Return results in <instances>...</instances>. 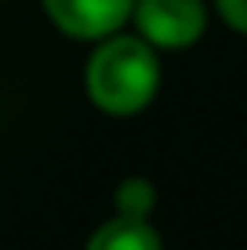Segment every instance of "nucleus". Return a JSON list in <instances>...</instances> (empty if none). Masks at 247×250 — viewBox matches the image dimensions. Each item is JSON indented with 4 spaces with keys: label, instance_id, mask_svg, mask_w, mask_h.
I'll return each mask as SVG.
<instances>
[{
    "label": "nucleus",
    "instance_id": "nucleus-1",
    "mask_svg": "<svg viewBox=\"0 0 247 250\" xmlns=\"http://www.w3.org/2000/svg\"><path fill=\"white\" fill-rule=\"evenodd\" d=\"M88 94L109 116H135L157 98L160 58L157 47L131 33H109L88 62Z\"/></svg>",
    "mask_w": 247,
    "mask_h": 250
},
{
    "label": "nucleus",
    "instance_id": "nucleus-2",
    "mask_svg": "<svg viewBox=\"0 0 247 250\" xmlns=\"http://www.w3.org/2000/svg\"><path fill=\"white\" fill-rule=\"evenodd\" d=\"M131 19L138 37L153 47L182 51L193 47L207 29V4L203 0H135Z\"/></svg>",
    "mask_w": 247,
    "mask_h": 250
},
{
    "label": "nucleus",
    "instance_id": "nucleus-3",
    "mask_svg": "<svg viewBox=\"0 0 247 250\" xmlns=\"http://www.w3.org/2000/svg\"><path fill=\"white\" fill-rule=\"evenodd\" d=\"M47 19L73 40H102L124 29L135 0H40Z\"/></svg>",
    "mask_w": 247,
    "mask_h": 250
},
{
    "label": "nucleus",
    "instance_id": "nucleus-4",
    "mask_svg": "<svg viewBox=\"0 0 247 250\" xmlns=\"http://www.w3.org/2000/svg\"><path fill=\"white\" fill-rule=\"evenodd\" d=\"M88 250H164V243H160V232L149 225V218L116 214L95 229V236L88 239Z\"/></svg>",
    "mask_w": 247,
    "mask_h": 250
},
{
    "label": "nucleus",
    "instance_id": "nucleus-5",
    "mask_svg": "<svg viewBox=\"0 0 247 250\" xmlns=\"http://www.w3.org/2000/svg\"><path fill=\"white\" fill-rule=\"evenodd\" d=\"M113 203H116V214H127V218H149L153 207H157V185L142 174H131L116 185L113 192Z\"/></svg>",
    "mask_w": 247,
    "mask_h": 250
},
{
    "label": "nucleus",
    "instance_id": "nucleus-6",
    "mask_svg": "<svg viewBox=\"0 0 247 250\" xmlns=\"http://www.w3.org/2000/svg\"><path fill=\"white\" fill-rule=\"evenodd\" d=\"M218 15L229 29H236L240 37H247V0H215Z\"/></svg>",
    "mask_w": 247,
    "mask_h": 250
}]
</instances>
